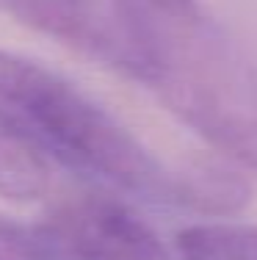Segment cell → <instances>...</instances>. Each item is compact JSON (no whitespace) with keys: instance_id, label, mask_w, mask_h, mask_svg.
Listing matches in <instances>:
<instances>
[{"instance_id":"6da1fadb","label":"cell","mask_w":257,"mask_h":260,"mask_svg":"<svg viewBox=\"0 0 257 260\" xmlns=\"http://www.w3.org/2000/svg\"><path fill=\"white\" fill-rule=\"evenodd\" d=\"M138 80L230 164L257 177V64L222 25L194 11L130 0Z\"/></svg>"},{"instance_id":"7a4b0ae2","label":"cell","mask_w":257,"mask_h":260,"mask_svg":"<svg viewBox=\"0 0 257 260\" xmlns=\"http://www.w3.org/2000/svg\"><path fill=\"white\" fill-rule=\"evenodd\" d=\"M0 122L108 188L177 208V166H166L72 80L9 50H0Z\"/></svg>"},{"instance_id":"3957f363","label":"cell","mask_w":257,"mask_h":260,"mask_svg":"<svg viewBox=\"0 0 257 260\" xmlns=\"http://www.w3.org/2000/svg\"><path fill=\"white\" fill-rule=\"evenodd\" d=\"M42 230L66 260H174L141 216L105 191L61 197Z\"/></svg>"},{"instance_id":"277c9868","label":"cell","mask_w":257,"mask_h":260,"mask_svg":"<svg viewBox=\"0 0 257 260\" xmlns=\"http://www.w3.org/2000/svg\"><path fill=\"white\" fill-rule=\"evenodd\" d=\"M20 25L138 80L130 0H0Z\"/></svg>"},{"instance_id":"5b68a950","label":"cell","mask_w":257,"mask_h":260,"mask_svg":"<svg viewBox=\"0 0 257 260\" xmlns=\"http://www.w3.org/2000/svg\"><path fill=\"white\" fill-rule=\"evenodd\" d=\"M249 194L252 188L241 172L224 160L197 158L177 166V208L227 219L246 208Z\"/></svg>"},{"instance_id":"8992f818","label":"cell","mask_w":257,"mask_h":260,"mask_svg":"<svg viewBox=\"0 0 257 260\" xmlns=\"http://www.w3.org/2000/svg\"><path fill=\"white\" fill-rule=\"evenodd\" d=\"M50 158L25 133L0 122V197L9 202H36L50 191Z\"/></svg>"},{"instance_id":"52a82bcc","label":"cell","mask_w":257,"mask_h":260,"mask_svg":"<svg viewBox=\"0 0 257 260\" xmlns=\"http://www.w3.org/2000/svg\"><path fill=\"white\" fill-rule=\"evenodd\" d=\"M180 260H257V224L202 221L177 233Z\"/></svg>"},{"instance_id":"ba28073f","label":"cell","mask_w":257,"mask_h":260,"mask_svg":"<svg viewBox=\"0 0 257 260\" xmlns=\"http://www.w3.org/2000/svg\"><path fill=\"white\" fill-rule=\"evenodd\" d=\"M0 260H66L39 227L0 216Z\"/></svg>"},{"instance_id":"9c48e42d","label":"cell","mask_w":257,"mask_h":260,"mask_svg":"<svg viewBox=\"0 0 257 260\" xmlns=\"http://www.w3.org/2000/svg\"><path fill=\"white\" fill-rule=\"evenodd\" d=\"M152 6H158V9L163 11H194L199 9L197 0H150Z\"/></svg>"}]
</instances>
